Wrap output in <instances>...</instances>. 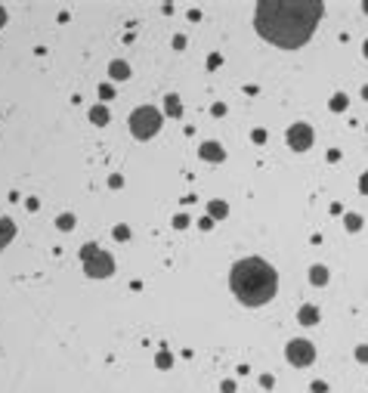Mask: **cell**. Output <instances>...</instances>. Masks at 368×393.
I'll return each mask as SVG.
<instances>
[{
  "label": "cell",
  "mask_w": 368,
  "mask_h": 393,
  "mask_svg": "<svg viewBox=\"0 0 368 393\" xmlns=\"http://www.w3.org/2000/svg\"><path fill=\"white\" fill-rule=\"evenodd\" d=\"M319 0H260L254 9V25L263 40L282 50H297L313 38L322 19Z\"/></svg>",
  "instance_id": "obj_1"
},
{
  "label": "cell",
  "mask_w": 368,
  "mask_h": 393,
  "mask_svg": "<svg viewBox=\"0 0 368 393\" xmlns=\"http://www.w3.org/2000/svg\"><path fill=\"white\" fill-rule=\"evenodd\" d=\"M229 285H232L235 297L245 307H263L275 297L279 273H275L263 257H245L232 267V273H229Z\"/></svg>",
  "instance_id": "obj_2"
},
{
  "label": "cell",
  "mask_w": 368,
  "mask_h": 393,
  "mask_svg": "<svg viewBox=\"0 0 368 393\" xmlns=\"http://www.w3.org/2000/svg\"><path fill=\"white\" fill-rule=\"evenodd\" d=\"M130 130L136 140H148L161 130V112L152 109V106H140L133 115H130Z\"/></svg>",
  "instance_id": "obj_3"
},
{
  "label": "cell",
  "mask_w": 368,
  "mask_h": 393,
  "mask_svg": "<svg viewBox=\"0 0 368 393\" xmlns=\"http://www.w3.org/2000/svg\"><path fill=\"white\" fill-rule=\"evenodd\" d=\"M285 356H288L291 365L306 368V365H313V359H316V347L309 344L306 338H294V341H288V347H285Z\"/></svg>",
  "instance_id": "obj_4"
},
{
  "label": "cell",
  "mask_w": 368,
  "mask_h": 393,
  "mask_svg": "<svg viewBox=\"0 0 368 393\" xmlns=\"http://www.w3.org/2000/svg\"><path fill=\"white\" fill-rule=\"evenodd\" d=\"M84 273L90 275V279H109V275L114 273V257L109 251H96L90 260H84Z\"/></svg>",
  "instance_id": "obj_5"
},
{
  "label": "cell",
  "mask_w": 368,
  "mask_h": 393,
  "mask_svg": "<svg viewBox=\"0 0 368 393\" xmlns=\"http://www.w3.org/2000/svg\"><path fill=\"white\" fill-rule=\"evenodd\" d=\"M288 146L294 149V152H306V149L313 146V127H309V124L288 127Z\"/></svg>",
  "instance_id": "obj_6"
},
{
  "label": "cell",
  "mask_w": 368,
  "mask_h": 393,
  "mask_svg": "<svg viewBox=\"0 0 368 393\" xmlns=\"http://www.w3.org/2000/svg\"><path fill=\"white\" fill-rule=\"evenodd\" d=\"M198 155H201L204 161H223V158H226V152H223V146H220V143H214V140H208V143H201V149H198Z\"/></svg>",
  "instance_id": "obj_7"
},
{
  "label": "cell",
  "mask_w": 368,
  "mask_h": 393,
  "mask_svg": "<svg viewBox=\"0 0 368 393\" xmlns=\"http://www.w3.org/2000/svg\"><path fill=\"white\" fill-rule=\"evenodd\" d=\"M13 238H16V223L9 217H0V248H6Z\"/></svg>",
  "instance_id": "obj_8"
},
{
  "label": "cell",
  "mask_w": 368,
  "mask_h": 393,
  "mask_svg": "<svg viewBox=\"0 0 368 393\" xmlns=\"http://www.w3.org/2000/svg\"><path fill=\"white\" fill-rule=\"evenodd\" d=\"M297 319H300V325H316V322H319V307L303 304L300 313H297Z\"/></svg>",
  "instance_id": "obj_9"
},
{
  "label": "cell",
  "mask_w": 368,
  "mask_h": 393,
  "mask_svg": "<svg viewBox=\"0 0 368 393\" xmlns=\"http://www.w3.org/2000/svg\"><path fill=\"white\" fill-rule=\"evenodd\" d=\"M164 109H167V115H170V118H183V106H180V96H177V93H167V99H164Z\"/></svg>",
  "instance_id": "obj_10"
},
{
  "label": "cell",
  "mask_w": 368,
  "mask_h": 393,
  "mask_svg": "<svg viewBox=\"0 0 368 393\" xmlns=\"http://www.w3.org/2000/svg\"><path fill=\"white\" fill-rule=\"evenodd\" d=\"M90 121H93L96 127H106V124H109V112H106V106H93V109H90Z\"/></svg>",
  "instance_id": "obj_11"
},
{
  "label": "cell",
  "mask_w": 368,
  "mask_h": 393,
  "mask_svg": "<svg viewBox=\"0 0 368 393\" xmlns=\"http://www.w3.org/2000/svg\"><path fill=\"white\" fill-rule=\"evenodd\" d=\"M208 214H211V220H223V217L229 214V204L226 201H211L208 204Z\"/></svg>",
  "instance_id": "obj_12"
},
{
  "label": "cell",
  "mask_w": 368,
  "mask_h": 393,
  "mask_svg": "<svg viewBox=\"0 0 368 393\" xmlns=\"http://www.w3.org/2000/svg\"><path fill=\"white\" fill-rule=\"evenodd\" d=\"M109 75H111L114 80H127V78H130V68H127V62H111Z\"/></svg>",
  "instance_id": "obj_13"
},
{
  "label": "cell",
  "mask_w": 368,
  "mask_h": 393,
  "mask_svg": "<svg viewBox=\"0 0 368 393\" xmlns=\"http://www.w3.org/2000/svg\"><path fill=\"white\" fill-rule=\"evenodd\" d=\"M309 282H313V285H325L328 282V270L322 267V263H316V267L309 270Z\"/></svg>",
  "instance_id": "obj_14"
},
{
  "label": "cell",
  "mask_w": 368,
  "mask_h": 393,
  "mask_svg": "<svg viewBox=\"0 0 368 393\" xmlns=\"http://www.w3.org/2000/svg\"><path fill=\"white\" fill-rule=\"evenodd\" d=\"M328 106H331V112H343V109H347V96H343V93H334Z\"/></svg>",
  "instance_id": "obj_15"
},
{
  "label": "cell",
  "mask_w": 368,
  "mask_h": 393,
  "mask_svg": "<svg viewBox=\"0 0 368 393\" xmlns=\"http://www.w3.org/2000/svg\"><path fill=\"white\" fill-rule=\"evenodd\" d=\"M343 223H347L350 233H359V229H362V217L359 214H347V220H343Z\"/></svg>",
  "instance_id": "obj_16"
},
{
  "label": "cell",
  "mask_w": 368,
  "mask_h": 393,
  "mask_svg": "<svg viewBox=\"0 0 368 393\" xmlns=\"http://www.w3.org/2000/svg\"><path fill=\"white\" fill-rule=\"evenodd\" d=\"M155 365H158V368H170V365H174V356H170L167 350H161V353L155 356Z\"/></svg>",
  "instance_id": "obj_17"
},
{
  "label": "cell",
  "mask_w": 368,
  "mask_h": 393,
  "mask_svg": "<svg viewBox=\"0 0 368 393\" xmlns=\"http://www.w3.org/2000/svg\"><path fill=\"white\" fill-rule=\"evenodd\" d=\"M56 226H59L62 233H68V229H74V217H72V214H62L59 220H56Z\"/></svg>",
  "instance_id": "obj_18"
},
{
  "label": "cell",
  "mask_w": 368,
  "mask_h": 393,
  "mask_svg": "<svg viewBox=\"0 0 368 393\" xmlns=\"http://www.w3.org/2000/svg\"><path fill=\"white\" fill-rule=\"evenodd\" d=\"M96 251H99V248L93 245V241H90V245H84V248H80V260H90V257H93Z\"/></svg>",
  "instance_id": "obj_19"
},
{
  "label": "cell",
  "mask_w": 368,
  "mask_h": 393,
  "mask_svg": "<svg viewBox=\"0 0 368 393\" xmlns=\"http://www.w3.org/2000/svg\"><path fill=\"white\" fill-rule=\"evenodd\" d=\"M220 65H223V56H220V53H211V56H208V68L214 72V68H220Z\"/></svg>",
  "instance_id": "obj_20"
},
{
  "label": "cell",
  "mask_w": 368,
  "mask_h": 393,
  "mask_svg": "<svg viewBox=\"0 0 368 393\" xmlns=\"http://www.w3.org/2000/svg\"><path fill=\"white\" fill-rule=\"evenodd\" d=\"M114 238H118V241H127V238H130V229H127V226H114Z\"/></svg>",
  "instance_id": "obj_21"
},
{
  "label": "cell",
  "mask_w": 368,
  "mask_h": 393,
  "mask_svg": "<svg viewBox=\"0 0 368 393\" xmlns=\"http://www.w3.org/2000/svg\"><path fill=\"white\" fill-rule=\"evenodd\" d=\"M109 186H111V189H121V186H124V177H121V173H111V177H109Z\"/></svg>",
  "instance_id": "obj_22"
},
{
  "label": "cell",
  "mask_w": 368,
  "mask_h": 393,
  "mask_svg": "<svg viewBox=\"0 0 368 393\" xmlns=\"http://www.w3.org/2000/svg\"><path fill=\"white\" fill-rule=\"evenodd\" d=\"M251 140H254L257 146H263V143H266V130H260V127H257V130L251 133Z\"/></svg>",
  "instance_id": "obj_23"
},
{
  "label": "cell",
  "mask_w": 368,
  "mask_h": 393,
  "mask_svg": "<svg viewBox=\"0 0 368 393\" xmlns=\"http://www.w3.org/2000/svg\"><path fill=\"white\" fill-rule=\"evenodd\" d=\"M174 226H177V229H186V226H189V217H186V214H177V217H174Z\"/></svg>",
  "instance_id": "obj_24"
},
{
  "label": "cell",
  "mask_w": 368,
  "mask_h": 393,
  "mask_svg": "<svg viewBox=\"0 0 368 393\" xmlns=\"http://www.w3.org/2000/svg\"><path fill=\"white\" fill-rule=\"evenodd\" d=\"M309 390H313V393H328V384H325V381H313Z\"/></svg>",
  "instance_id": "obj_25"
},
{
  "label": "cell",
  "mask_w": 368,
  "mask_h": 393,
  "mask_svg": "<svg viewBox=\"0 0 368 393\" xmlns=\"http://www.w3.org/2000/svg\"><path fill=\"white\" fill-rule=\"evenodd\" d=\"M356 359H359V362H368V347H365V344L356 347Z\"/></svg>",
  "instance_id": "obj_26"
},
{
  "label": "cell",
  "mask_w": 368,
  "mask_h": 393,
  "mask_svg": "<svg viewBox=\"0 0 368 393\" xmlns=\"http://www.w3.org/2000/svg\"><path fill=\"white\" fill-rule=\"evenodd\" d=\"M99 96H102V99H111V96H114L111 84H102V87H99Z\"/></svg>",
  "instance_id": "obj_27"
},
{
  "label": "cell",
  "mask_w": 368,
  "mask_h": 393,
  "mask_svg": "<svg viewBox=\"0 0 368 393\" xmlns=\"http://www.w3.org/2000/svg\"><path fill=\"white\" fill-rule=\"evenodd\" d=\"M359 192H362V195H368V170L359 177Z\"/></svg>",
  "instance_id": "obj_28"
},
{
  "label": "cell",
  "mask_w": 368,
  "mask_h": 393,
  "mask_svg": "<svg viewBox=\"0 0 368 393\" xmlns=\"http://www.w3.org/2000/svg\"><path fill=\"white\" fill-rule=\"evenodd\" d=\"M211 115H214V118H223V115H226V106H223V102H217V106L211 109Z\"/></svg>",
  "instance_id": "obj_29"
},
{
  "label": "cell",
  "mask_w": 368,
  "mask_h": 393,
  "mask_svg": "<svg viewBox=\"0 0 368 393\" xmlns=\"http://www.w3.org/2000/svg\"><path fill=\"white\" fill-rule=\"evenodd\" d=\"M272 384H275V378H272V375H263V378H260V387H266V390H272Z\"/></svg>",
  "instance_id": "obj_30"
},
{
  "label": "cell",
  "mask_w": 368,
  "mask_h": 393,
  "mask_svg": "<svg viewBox=\"0 0 368 393\" xmlns=\"http://www.w3.org/2000/svg\"><path fill=\"white\" fill-rule=\"evenodd\" d=\"M174 50H186V38H183V34L174 38Z\"/></svg>",
  "instance_id": "obj_31"
},
{
  "label": "cell",
  "mask_w": 368,
  "mask_h": 393,
  "mask_svg": "<svg viewBox=\"0 0 368 393\" xmlns=\"http://www.w3.org/2000/svg\"><path fill=\"white\" fill-rule=\"evenodd\" d=\"M223 393H235V384H232V381H223Z\"/></svg>",
  "instance_id": "obj_32"
},
{
  "label": "cell",
  "mask_w": 368,
  "mask_h": 393,
  "mask_svg": "<svg viewBox=\"0 0 368 393\" xmlns=\"http://www.w3.org/2000/svg\"><path fill=\"white\" fill-rule=\"evenodd\" d=\"M3 25H6V9L0 6V28H3Z\"/></svg>",
  "instance_id": "obj_33"
},
{
  "label": "cell",
  "mask_w": 368,
  "mask_h": 393,
  "mask_svg": "<svg viewBox=\"0 0 368 393\" xmlns=\"http://www.w3.org/2000/svg\"><path fill=\"white\" fill-rule=\"evenodd\" d=\"M362 99H365V102H368V87H362Z\"/></svg>",
  "instance_id": "obj_34"
},
{
  "label": "cell",
  "mask_w": 368,
  "mask_h": 393,
  "mask_svg": "<svg viewBox=\"0 0 368 393\" xmlns=\"http://www.w3.org/2000/svg\"><path fill=\"white\" fill-rule=\"evenodd\" d=\"M362 53H365V56H368V40H365V47H362Z\"/></svg>",
  "instance_id": "obj_35"
}]
</instances>
